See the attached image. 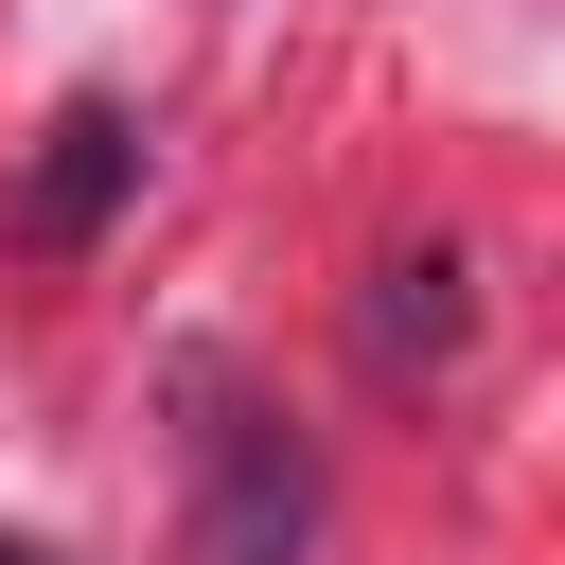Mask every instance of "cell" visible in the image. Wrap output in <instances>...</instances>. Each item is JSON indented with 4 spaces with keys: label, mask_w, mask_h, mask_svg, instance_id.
Instances as JSON below:
<instances>
[{
    "label": "cell",
    "mask_w": 565,
    "mask_h": 565,
    "mask_svg": "<svg viewBox=\"0 0 565 565\" xmlns=\"http://www.w3.org/2000/svg\"><path fill=\"white\" fill-rule=\"evenodd\" d=\"M177 565H318V441L282 406H247L230 371H194V512Z\"/></svg>",
    "instance_id": "6da1fadb"
},
{
    "label": "cell",
    "mask_w": 565,
    "mask_h": 565,
    "mask_svg": "<svg viewBox=\"0 0 565 565\" xmlns=\"http://www.w3.org/2000/svg\"><path fill=\"white\" fill-rule=\"evenodd\" d=\"M124 177H141V124H124V106H53L35 177H18V230H35V247H88V230L124 212Z\"/></svg>",
    "instance_id": "7a4b0ae2"
},
{
    "label": "cell",
    "mask_w": 565,
    "mask_h": 565,
    "mask_svg": "<svg viewBox=\"0 0 565 565\" xmlns=\"http://www.w3.org/2000/svg\"><path fill=\"white\" fill-rule=\"evenodd\" d=\"M459 353V247H388L371 265V371H441Z\"/></svg>",
    "instance_id": "3957f363"
},
{
    "label": "cell",
    "mask_w": 565,
    "mask_h": 565,
    "mask_svg": "<svg viewBox=\"0 0 565 565\" xmlns=\"http://www.w3.org/2000/svg\"><path fill=\"white\" fill-rule=\"evenodd\" d=\"M0 565H53V547H18V530H0Z\"/></svg>",
    "instance_id": "277c9868"
}]
</instances>
